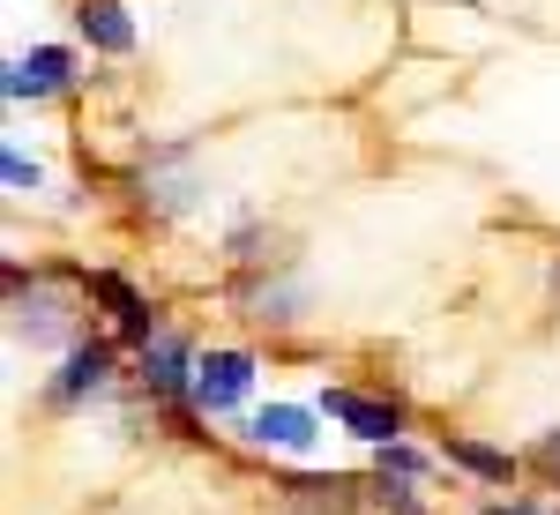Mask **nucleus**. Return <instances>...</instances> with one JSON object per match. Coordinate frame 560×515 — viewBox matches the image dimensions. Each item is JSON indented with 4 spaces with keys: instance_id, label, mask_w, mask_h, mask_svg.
<instances>
[{
    "instance_id": "obj_14",
    "label": "nucleus",
    "mask_w": 560,
    "mask_h": 515,
    "mask_svg": "<svg viewBox=\"0 0 560 515\" xmlns=\"http://www.w3.org/2000/svg\"><path fill=\"white\" fill-rule=\"evenodd\" d=\"M0 172H8V187H15V195H38V179H45L23 150H8V157H0Z\"/></svg>"
},
{
    "instance_id": "obj_2",
    "label": "nucleus",
    "mask_w": 560,
    "mask_h": 515,
    "mask_svg": "<svg viewBox=\"0 0 560 515\" xmlns=\"http://www.w3.org/2000/svg\"><path fill=\"white\" fill-rule=\"evenodd\" d=\"M322 419L345 426L351 441H366V448L404 441V411H396L388 396H366V388H322Z\"/></svg>"
},
{
    "instance_id": "obj_4",
    "label": "nucleus",
    "mask_w": 560,
    "mask_h": 515,
    "mask_svg": "<svg viewBox=\"0 0 560 515\" xmlns=\"http://www.w3.org/2000/svg\"><path fill=\"white\" fill-rule=\"evenodd\" d=\"M247 396H255V359H247V351H202V359H195V411L224 419V411H240Z\"/></svg>"
},
{
    "instance_id": "obj_15",
    "label": "nucleus",
    "mask_w": 560,
    "mask_h": 515,
    "mask_svg": "<svg viewBox=\"0 0 560 515\" xmlns=\"http://www.w3.org/2000/svg\"><path fill=\"white\" fill-rule=\"evenodd\" d=\"M530 464H538V471H546V478L560 485V426H546V433H538V448H530Z\"/></svg>"
},
{
    "instance_id": "obj_1",
    "label": "nucleus",
    "mask_w": 560,
    "mask_h": 515,
    "mask_svg": "<svg viewBox=\"0 0 560 515\" xmlns=\"http://www.w3.org/2000/svg\"><path fill=\"white\" fill-rule=\"evenodd\" d=\"M195 359H202V351H187V337H173V329L135 343V374H142V388H150L158 403H195Z\"/></svg>"
},
{
    "instance_id": "obj_13",
    "label": "nucleus",
    "mask_w": 560,
    "mask_h": 515,
    "mask_svg": "<svg viewBox=\"0 0 560 515\" xmlns=\"http://www.w3.org/2000/svg\"><path fill=\"white\" fill-rule=\"evenodd\" d=\"M374 471H396V478H427V456H419L411 441H388V448H382V464H374Z\"/></svg>"
},
{
    "instance_id": "obj_10",
    "label": "nucleus",
    "mask_w": 560,
    "mask_h": 515,
    "mask_svg": "<svg viewBox=\"0 0 560 515\" xmlns=\"http://www.w3.org/2000/svg\"><path fill=\"white\" fill-rule=\"evenodd\" d=\"M75 23H83V38L97 45V52H135V15L120 0H83Z\"/></svg>"
},
{
    "instance_id": "obj_5",
    "label": "nucleus",
    "mask_w": 560,
    "mask_h": 515,
    "mask_svg": "<svg viewBox=\"0 0 560 515\" xmlns=\"http://www.w3.org/2000/svg\"><path fill=\"white\" fill-rule=\"evenodd\" d=\"M105 382H113V343H105V337L68 343L60 374L45 382V403H52V411H75V403H90V396H97Z\"/></svg>"
},
{
    "instance_id": "obj_7",
    "label": "nucleus",
    "mask_w": 560,
    "mask_h": 515,
    "mask_svg": "<svg viewBox=\"0 0 560 515\" xmlns=\"http://www.w3.org/2000/svg\"><path fill=\"white\" fill-rule=\"evenodd\" d=\"M83 292H90V300H105L113 329H120L128 343H150V337H158V314H150V300L135 292L128 277H113V269H90V277H83Z\"/></svg>"
},
{
    "instance_id": "obj_9",
    "label": "nucleus",
    "mask_w": 560,
    "mask_h": 515,
    "mask_svg": "<svg viewBox=\"0 0 560 515\" xmlns=\"http://www.w3.org/2000/svg\"><path fill=\"white\" fill-rule=\"evenodd\" d=\"M441 464L471 471L478 485H516V456L493 448V441H478V433H448V441H441Z\"/></svg>"
},
{
    "instance_id": "obj_3",
    "label": "nucleus",
    "mask_w": 560,
    "mask_h": 515,
    "mask_svg": "<svg viewBox=\"0 0 560 515\" xmlns=\"http://www.w3.org/2000/svg\"><path fill=\"white\" fill-rule=\"evenodd\" d=\"M277 501H284V515H359V508H374V478H351V471L284 478Z\"/></svg>"
},
{
    "instance_id": "obj_11",
    "label": "nucleus",
    "mask_w": 560,
    "mask_h": 515,
    "mask_svg": "<svg viewBox=\"0 0 560 515\" xmlns=\"http://www.w3.org/2000/svg\"><path fill=\"white\" fill-rule=\"evenodd\" d=\"M15 337H31V343H60V337H68V306H60V300H38V306L15 300Z\"/></svg>"
},
{
    "instance_id": "obj_8",
    "label": "nucleus",
    "mask_w": 560,
    "mask_h": 515,
    "mask_svg": "<svg viewBox=\"0 0 560 515\" xmlns=\"http://www.w3.org/2000/svg\"><path fill=\"white\" fill-rule=\"evenodd\" d=\"M322 403H314V411H306V403H261L255 419H247V441H255V448H292V456H306V448H314V441H322Z\"/></svg>"
},
{
    "instance_id": "obj_17",
    "label": "nucleus",
    "mask_w": 560,
    "mask_h": 515,
    "mask_svg": "<svg viewBox=\"0 0 560 515\" xmlns=\"http://www.w3.org/2000/svg\"><path fill=\"white\" fill-rule=\"evenodd\" d=\"M553 515H560V508H553Z\"/></svg>"
},
{
    "instance_id": "obj_6",
    "label": "nucleus",
    "mask_w": 560,
    "mask_h": 515,
    "mask_svg": "<svg viewBox=\"0 0 560 515\" xmlns=\"http://www.w3.org/2000/svg\"><path fill=\"white\" fill-rule=\"evenodd\" d=\"M75 83V52L68 45H38V52H15L8 60V97L15 105H38V97H52V90Z\"/></svg>"
},
{
    "instance_id": "obj_12",
    "label": "nucleus",
    "mask_w": 560,
    "mask_h": 515,
    "mask_svg": "<svg viewBox=\"0 0 560 515\" xmlns=\"http://www.w3.org/2000/svg\"><path fill=\"white\" fill-rule=\"evenodd\" d=\"M374 508H382V515H427V501H419V478L374 471Z\"/></svg>"
},
{
    "instance_id": "obj_16",
    "label": "nucleus",
    "mask_w": 560,
    "mask_h": 515,
    "mask_svg": "<svg viewBox=\"0 0 560 515\" xmlns=\"http://www.w3.org/2000/svg\"><path fill=\"white\" fill-rule=\"evenodd\" d=\"M478 515H546V508H530V501H486Z\"/></svg>"
}]
</instances>
